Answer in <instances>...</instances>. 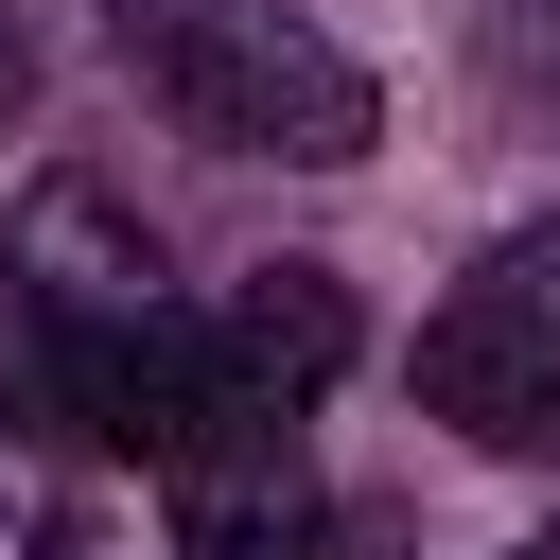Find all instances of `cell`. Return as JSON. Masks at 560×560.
<instances>
[{
  "label": "cell",
  "mask_w": 560,
  "mask_h": 560,
  "mask_svg": "<svg viewBox=\"0 0 560 560\" xmlns=\"http://www.w3.org/2000/svg\"><path fill=\"white\" fill-rule=\"evenodd\" d=\"M105 35H122V70L158 88V122L210 140V158L350 175V158L385 140V88H368V52H350L315 0H105Z\"/></svg>",
  "instance_id": "6da1fadb"
},
{
  "label": "cell",
  "mask_w": 560,
  "mask_h": 560,
  "mask_svg": "<svg viewBox=\"0 0 560 560\" xmlns=\"http://www.w3.org/2000/svg\"><path fill=\"white\" fill-rule=\"evenodd\" d=\"M420 420H455L472 455H560V228H508L420 315Z\"/></svg>",
  "instance_id": "7a4b0ae2"
},
{
  "label": "cell",
  "mask_w": 560,
  "mask_h": 560,
  "mask_svg": "<svg viewBox=\"0 0 560 560\" xmlns=\"http://www.w3.org/2000/svg\"><path fill=\"white\" fill-rule=\"evenodd\" d=\"M175 315V280H158V228L105 192V175H52L35 210H18V332H35V368L88 402L140 332Z\"/></svg>",
  "instance_id": "3957f363"
},
{
  "label": "cell",
  "mask_w": 560,
  "mask_h": 560,
  "mask_svg": "<svg viewBox=\"0 0 560 560\" xmlns=\"http://www.w3.org/2000/svg\"><path fill=\"white\" fill-rule=\"evenodd\" d=\"M175 525H192V560H350V525L315 508L298 438H280V455H210V472H175Z\"/></svg>",
  "instance_id": "277c9868"
},
{
  "label": "cell",
  "mask_w": 560,
  "mask_h": 560,
  "mask_svg": "<svg viewBox=\"0 0 560 560\" xmlns=\"http://www.w3.org/2000/svg\"><path fill=\"white\" fill-rule=\"evenodd\" d=\"M0 560H70V508L35 490V455L0 438Z\"/></svg>",
  "instance_id": "5b68a950"
},
{
  "label": "cell",
  "mask_w": 560,
  "mask_h": 560,
  "mask_svg": "<svg viewBox=\"0 0 560 560\" xmlns=\"http://www.w3.org/2000/svg\"><path fill=\"white\" fill-rule=\"evenodd\" d=\"M508 560H560V525H542V542H508Z\"/></svg>",
  "instance_id": "8992f818"
}]
</instances>
